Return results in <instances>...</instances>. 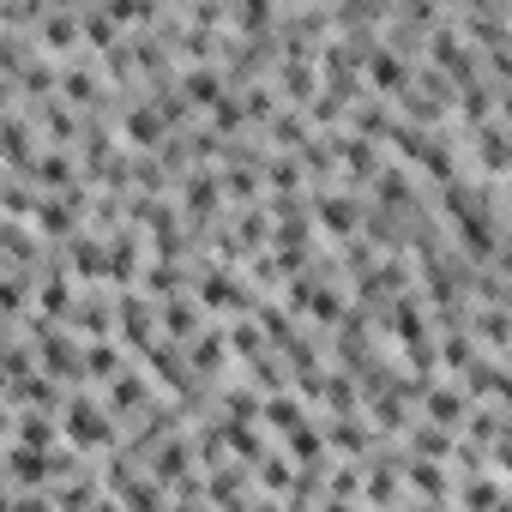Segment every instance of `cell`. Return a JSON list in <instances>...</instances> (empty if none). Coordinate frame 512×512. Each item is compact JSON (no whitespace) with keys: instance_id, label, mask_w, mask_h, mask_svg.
<instances>
[{"instance_id":"obj_1","label":"cell","mask_w":512,"mask_h":512,"mask_svg":"<svg viewBox=\"0 0 512 512\" xmlns=\"http://www.w3.org/2000/svg\"><path fill=\"white\" fill-rule=\"evenodd\" d=\"M55 422H61V440L79 446V452H109L121 440V422L109 416V404L103 398H85V392H67L61 410H55Z\"/></svg>"},{"instance_id":"obj_2","label":"cell","mask_w":512,"mask_h":512,"mask_svg":"<svg viewBox=\"0 0 512 512\" xmlns=\"http://www.w3.org/2000/svg\"><path fill=\"white\" fill-rule=\"evenodd\" d=\"M362 205H368V199H362L356 187H332V181H326V187H314V193H308L314 235H326L332 247H338V241H350V235L362 229Z\"/></svg>"},{"instance_id":"obj_3","label":"cell","mask_w":512,"mask_h":512,"mask_svg":"<svg viewBox=\"0 0 512 512\" xmlns=\"http://www.w3.org/2000/svg\"><path fill=\"white\" fill-rule=\"evenodd\" d=\"M175 205H181V217L187 223H217L223 217V187H217V163H193L181 181H175V193H169Z\"/></svg>"},{"instance_id":"obj_4","label":"cell","mask_w":512,"mask_h":512,"mask_svg":"<svg viewBox=\"0 0 512 512\" xmlns=\"http://www.w3.org/2000/svg\"><path fill=\"white\" fill-rule=\"evenodd\" d=\"M103 404H109V416H115V422H127V428H133L139 416H151V410L163 404V392L145 380V368H121L115 380H103Z\"/></svg>"},{"instance_id":"obj_5","label":"cell","mask_w":512,"mask_h":512,"mask_svg":"<svg viewBox=\"0 0 512 512\" xmlns=\"http://www.w3.org/2000/svg\"><path fill=\"white\" fill-rule=\"evenodd\" d=\"M115 338H121L133 356L157 338V302H151L145 290H133V284H127V290H115Z\"/></svg>"},{"instance_id":"obj_6","label":"cell","mask_w":512,"mask_h":512,"mask_svg":"<svg viewBox=\"0 0 512 512\" xmlns=\"http://www.w3.org/2000/svg\"><path fill=\"white\" fill-rule=\"evenodd\" d=\"M115 139H121L127 151H157V145L169 139V127H163V115H157L145 97H133V103L115 115Z\"/></svg>"},{"instance_id":"obj_7","label":"cell","mask_w":512,"mask_h":512,"mask_svg":"<svg viewBox=\"0 0 512 512\" xmlns=\"http://www.w3.org/2000/svg\"><path fill=\"white\" fill-rule=\"evenodd\" d=\"M67 272H73V284H103L109 278V235H97V229L67 235Z\"/></svg>"},{"instance_id":"obj_8","label":"cell","mask_w":512,"mask_h":512,"mask_svg":"<svg viewBox=\"0 0 512 512\" xmlns=\"http://www.w3.org/2000/svg\"><path fill=\"white\" fill-rule=\"evenodd\" d=\"M37 151H43V145H37L31 121H25V115H19V103H13L7 115H0V169H7V175H25Z\"/></svg>"},{"instance_id":"obj_9","label":"cell","mask_w":512,"mask_h":512,"mask_svg":"<svg viewBox=\"0 0 512 512\" xmlns=\"http://www.w3.org/2000/svg\"><path fill=\"white\" fill-rule=\"evenodd\" d=\"M31 43H37L43 55H55V61H67V55H79V7H49V13L37 19V31H31Z\"/></svg>"},{"instance_id":"obj_10","label":"cell","mask_w":512,"mask_h":512,"mask_svg":"<svg viewBox=\"0 0 512 512\" xmlns=\"http://www.w3.org/2000/svg\"><path fill=\"white\" fill-rule=\"evenodd\" d=\"M205 320H211V314L193 302V290H175V296L157 302V338H169V344H187Z\"/></svg>"},{"instance_id":"obj_11","label":"cell","mask_w":512,"mask_h":512,"mask_svg":"<svg viewBox=\"0 0 512 512\" xmlns=\"http://www.w3.org/2000/svg\"><path fill=\"white\" fill-rule=\"evenodd\" d=\"M79 356H85V380H115L121 368H133V350L109 332V338H79Z\"/></svg>"},{"instance_id":"obj_12","label":"cell","mask_w":512,"mask_h":512,"mask_svg":"<svg viewBox=\"0 0 512 512\" xmlns=\"http://www.w3.org/2000/svg\"><path fill=\"white\" fill-rule=\"evenodd\" d=\"M175 79H181L187 109H211V103L229 91V79H223V67H217V61H187V73H175Z\"/></svg>"},{"instance_id":"obj_13","label":"cell","mask_w":512,"mask_h":512,"mask_svg":"<svg viewBox=\"0 0 512 512\" xmlns=\"http://www.w3.org/2000/svg\"><path fill=\"white\" fill-rule=\"evenodd\" d=\"M73 272L67 266H43V284H37V314H49V320H61L67 314V302H73Z\"/></svg>"},{"instance_id":"obj_14","label":"cell","mask_w":512,"mask_h":512,"mask_svg":"<svg viewBox=\"0 0 512 512\" xmlns=\"http://www.w3.org/2000/svg\"><path fill=\"white\" fill-rule=\"evenodd\" d=\"M103 13H109L121 31H145L163 7H157V0H103Z\"/></svg>"},{"instance_id":"obj_15","label":"cell","mask_w":512,"mask_h":512,"mask_svg":"<svg viewBox=\"0 0 512 512\" xmlns=\"http://www.w3.org/2000/svg\"><path fill=\"white\" fill-rule=\"evenodd\" d=\"M49 500H61V506H97V500H109V488L73 470V482H61V488H49Z\"/></svg>"},{"instance_id":"obj_16","label":"cell","mask_w":512,"mask_h":512,"mask_svg":"<svg viewBox=\"0 0 512 512\" xmlns=\"http://www.w3.org/2000/svg\"><path fill=\"white\" fill-rule=\"evenodd\" d=\"M0 506H13V482H0Z\"/></svg>"}]
</instances>
